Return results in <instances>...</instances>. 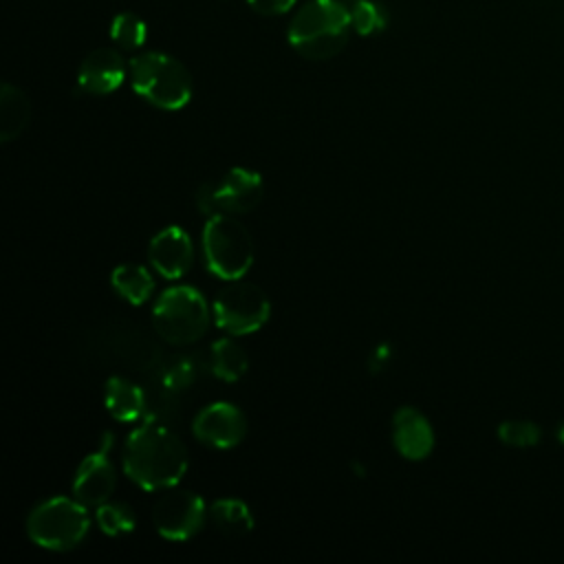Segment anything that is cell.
I'll return each mask as SVG.
<instances>
[{
    "instance_id": "1",
    "label": "cell",
    "mask_w": 564,
    "mask_h": 564,
    "mask_svg": "<svg viewBox=\"0 0 564 564\" xmlns=\"http://www.w3.org/2000/svg\"><path fill=\"white\" fill-rule=\"evenodd\" d=\"M123 471L148 491L172 489L187 471V449L172 430L145 421L126 441Z\"/></svg>"
},
{
    "instance_id": "2",
    "label": "cell",
    "mask_w": 564,
    "mask_h": 564,
    "mask_svg": "<svg viewBox=\"0 0 564 564\" xmlns=\"http://www.w3.org/2000/svg\"><path fill=\"white\" fill-rule=\"evenodd\" d=\"M350 29V9L339 0H311L291 20L286 40L302 57L322 62L346 46Z\"/></svg>"
},
{
    "instance_id": "3",
    "label": "cell",
    "mask_w": 564,
    "mask_h": 564,
    "mask_svg": "<svg viewBox=\"0 0 564 564\" xmlns=\"http://www.w3.org/2000/svg\"><path fill=\"white\" fill-rule=\"evenodd\" d=\"M130 82L137 95L163 110H181L192 99V75L172 55L148 51L130 59Z\"/></svg>"
},
{
    "instance_id": "4",
    "label": "cell",
    "mask_w": 564,
    "mask_h": 564,
    "mask_svg": "<svg viewBox=\"0 0 564 564\" xmlns=\"http://www.w3.org/2000/svg\"><path fill=\"white\" fill-rule=\"evenodd\" d=\"M90 520L86 505L77 498H48L40 502L26 520V533L31 542L48 551L75 549L88 533Z\"/></svg>"
},
{
    "instance_id": "5",
    "label": "cell",
    "mask_w": 564,
    "mask_h": 564,
    "mask_svg": "<svg viewBox=\"0 0 564 564\" xmlns=\"http://www.w3.org/2000/svg\"><path fill=\"white\" fill-rule=\"evenodd\" d=\"M207 267L220 280H240L253 262V238L234 216H212L203 231Z\"/></svg>"
},
{
    "instance_id": "6",
    "label": "cell",
    "mask_w": 564,
    "mask_h": 564,
    "mask_svg": "<svg viewBox=\"0 0 564 564\" xmlns=\"http://www.w3.org/2000/svg\"><path fill=\"white\" fill-rule=\"evenodd\" d=\"M156 333L176 346L200 339L209 326V308L205 297L192 286L165 289L152 311Z\"/></svg>"
},
{
    "instance_id": "7",
    "label": "cell",
    "mask_w": 564,
    "mask_h": 564,
    "mask_svg": "<svg viewBox=\"0 0 564 564\" xmlns=\"http://www.w3.org/2000/svg\"><path fill=\"white\" fill-rule=\"evenodd\" d=\"M262 178L247 167H234L218 181H207L196 192L198 209L212 216H238L251 212L262 200Z\"/></svg>"
},
{
    "instance_id": "8",
    "label": "cell",
    "mask_w": 564,
    "mask_h": 564,
    "mask_svg": "<svg viewBox=\"0 0 564 564\" xmlns=\"http://www.w3.org/2000/svg\"><path fill=\"white\" fill-rule=\"evenodd\" d=\"M271 304L267 293L251 282L227 284L214 300V319L229 335H249L264 326Z\"/></svg>"
},
{
    "instance_id": "9",
    "label": "cell",
    "mask_w": 564,
    "mask_h": 564,
    "mask_svg": "<svg viewBox=\"0 0 564 564\" xmlns=\"http://www.w3.org/2000/svg\"><path fill=\"white\" fill-rule=\"evenodd\" d=\"M154 527L165 540H187L196 535L205 522V502L198 494L174 489L154 505Z\"/></svg>"
},
{
    "instance_id": "10",
    "label": "cell",
    "mask_w": 564,
    "mask_h": 564,
    "mask_svg": "<svg viewBox=\"0 0 564 564\" xmlns=\"http://www.w3.org/2000/svg\"><path fill=\"white\" fill-rule=\"evenodd\" d=\"M192 432L203 445H209L216 449H229L245 438L247 419L234 403L218 401V403L205 405L196 414L192 423Z\"/></svg>"
},
{
    "instance_id": "11",
    "label": "cell",
    "mask_w": 564,
    "mask_h": 564,
    "mask_svg": "<svg viewBox=\"0 0 564 564\" xmlns=\"http://www.w3.org/2000/svg\"><path fill=\"white\" fill-rule=\"evenodd\" d=\"M110 445H112V434L106 432L101 449L88 454L82 460V465L77 467V474H75V480H73V494L86 507L104 505L115 491L117 474H115V467L108 458V447Z\"/></svg>"
},
{
    "instance_id": "12",
    "label": "cell",
    "mask_w": 564,
    "mask_h": 564,
    "mask_svg": "<svg viewBox=\"0 0 564 564\" xmlns=\"http://www.w3.org/2000/svg\"><path fill=\"white\" fill-rule=\"evenodd\" d=\"M126 79V62L115 48H95L88 53L77 70V86L88 95L115 93Z\"/></svg>"
},
{
    "instance_id": "13",
    "label": "cell",
    "mask_w": 564,
    "mask_h": 564,
    "mask_svg": "<svg viewBox=\"0 0 564 564\" xmlns=\"http://www.w3.org/2000/svg\"><path fill=\"white\" fill-rule=\"evenodd\" d=\"M148 258L150 264L167 280H176L187 273L192 258H194V247L185 229L181 227H165L159 231L148 247Z\"/></svg>"
},
{
    "instance_id": "14",
    "label": "cell",
    "mask_w": 564,
    "mask_h": 564,
    "mask_svg": "<svg viewBox=\"0 0 564 564\" xmlns=\"http://www.w3.org/2000/svg\"><path fill=\"white\" fill-rule=\"evenodd\" d=\"M392 443L403 458L423 460L434 447V430L423 412L403 405L392 416Z\"/></svg>"
},
{
    "instance_id": "15",
    "label": "cell",
    "mask_w": 564,
    "mask_h": 564,
    "mask_svg": "<svg viewBox=\"0 0 564 564\" xmlns=\"http://www.w3.org/2000/svg\"><path fill=\"white\" fill-rule=\"evenodd\" d=\"M104 401H106V410L110 412V416L121 423L139 421L145 414L143 390L126 377H110L106 381Z\"/></svg>"
},
{
    "instance_id": "16",
    "label": "cell",
    "mask_w": 564,
    "mask_h": 564,
    "mask_svg": "<svg viewBox=\"0 0 564 564\" xmlns=\"http://www.w3.org/2000/svg\"><path fill=\"white\" fill-rule=\"evenodd\" d=\"M31 121V101L13 84H2L0 90V141L9 143L22 134Z\"/></svg>"
},
{
    "instance_id": "17",
    "label": "cell",
    "mask_w": 564,
    "mask_h": 564,
    "mask_svg": "<svg viewBox=\"0 0 564 564\" xmlns=\"http://www.w3.org/2000/svg\"><path fill=\"white\" fill-rule=\"evenodd\" d=\"M249 368V359L245 348L229 339H216L212 344V372L223 381H238Z\"/></svg>"
},
{
    "instance_id": "18",
    "label": "cell",
    "mask_w": 564,
    "mask_h": 564,
    "mask_svg": "<svg viewBox=\"0 0 564 564\" xmlns=\"http://www.w3.org/2000/svg\"><path fill=\"white\" fill-rule=\"evenodd\" d=\"M112 286L115 291L128 300L130 304H143L152 291H154V280L148 273L145 267L139 264H119L112 271Z\"/></svg>"
},
{
    "instance_id": "19",
    "label": "cell",
    "mask_w": 564,
    "mask_h": 564,
    "mask_svg": "<svg viewBox=\"0 0 564 564\" xmlns=\"http://www.w3.org/2000/svg\"><path fill=\"white\" fill-rule=\"evenodd\" d=\"M212 520L225 535H245L253 529L251 509L238 498H220L212 505Z\"/></svg>"
},
{
    "instance_id": "20",
    "label": "cell",
    "mask_w": 564,
    "mask_h": 564,
    "mask_svg": "<svg viewBox=\"0 0 564 564\" xmlns=\"http://www.w3.org/2000/svg\"><path fill=\"white\" fill-rule=\"evenodd\" d=\"M110 37L117 46L132 51V48H139L145 44L148 26L134 13H119V15H115V20L110 24Z\"/></svg>"
},
{
    "instance_id": "21",
    "label": "cell",
    "mask_w": 564,
    "mask_h": 564,
    "mask_svg": "<svg viewBox=\"0 0 564 564\" xmlns=\"http://www.w3.org/2000/svg\"><path fill=\"white\" fill-rule=\"evenodd\" d=\"M350 18L359 35H375L388 26V11L377 0H357L350 9Z\"/></svg>"
},
{
    "instance_id": "22",
    "label": "cell",
    "mask_w": 564,
    "mask_h": 564,
    "mask_svg": "<svg viewBox=\"0 0 564 564\" xmlns=\"http://www.w3.org/2000/svg\"><path fill=\"white\" fill-rule=\"evenodd\" d=\"M97 522L106 535H123L134 529L137 518L128 505L106 500L97 507Z\"/></svg>"
},
{
    "instance_id": "23",
    "label": "cell",
    "mask_w": 564,
    "mask_h": 564,
    "mask_svg": "<svg viewBox=\"0 0 564 564\" xmlns=\"http://www.w3.org/2000/svg\"><path fill=\"white\" fill-rule=\"evenodd\" d=\"M498 438L511 447H533L540 443L542 432L533 421H502L498 425Z\"/></svg>"
},
{
    "instance_id": "24",
    "label": "cell",
    "mask_w": 564,
    "mask_h": 564,
    "mask_svg": "<svg viewBox=\"0 0 564 564\" xmlns=\"http://www.w3.org/2000/svg\"><path fill=\"white\" fill-rule=\"evenodd\" d=\"M194 381V366L185 359H178L163 372V386L167 390H183Z\"/></svg>"
},
{
    "instance_id": "25",
    "label": "cell",
    "mask_w": 564,
    "mask_h": 564,
    "mask_svg": "<svg viewBox=\"0 0 564 564\" xmlns=\"http://www.w3.org/2000/svg\"><path fill=\"white\" fill-rule=\"evenodd\" d=\"M249 7L256 11V13H262V15H282L286 13L297 0H247Z\"/></svg>"
},
{
    "instance_id": "26",
    "label": "cell",
    "mask_w": 564,
    "mask_h": 564,
    "mask_svg": "<svg viewBox=\"0 0 564 564\" xmlns=\"http://www.w3.org/2000/svg\"><path fill=\"white\" fill-rule=\"evenodd\" d=\"M555 436H557V441H560V443H564V423H560V425H557Z\"/></svg>"
}]
</instances>
